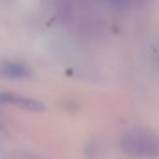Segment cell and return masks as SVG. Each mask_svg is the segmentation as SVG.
I'll return each mask as SVG.
<instances>
[{
	"mask_svg": "<svg viewBox=\"0 0 159 159\" xmlns=\"http://www.w3.org/2000/svg\"><path fill=\"white\" fill-rule=\"evenodd\" d=\"M0 73L7 77H27L30 75V70L17 62H5L0 65Z\"/></svg>",
	"mask_w": 159,
	"mask_h": 159,
	"instance_id": "obj_3",
	"label": "cell"
},
{
	"mask_svg": "<svg viewBox=\"0 0 159 159\" xmlns=\"http://www.w3.org/2000/svg\"><path fill=\"white\" fill-rule=\"evenodd\" d=\"M0 102L14 104V106H16L21 109L29 111V112H42L45 109L43 103L35 98H29V97H24V96L9 93V92L0 93Z\"/></svg>",
	"mask_w": 159,
	"mask_h": 159,
	"instance_id": "obj_2",
	"label": "cell"
},
{
	"mask_svg": "<svg viewBox=\"0 0 159 159\" xmlns=\"http://www.w3.org/2000/svg\"><path fill=\"white\" fill-rule=\"evenodd\" d=\"M111 1H120V0H111Z\"/></svg>",
	"mask_w": 159,
	"mask_h": 159,
	"instance_id": "obj_4",
	"label": "cell"
},
{
	"mask_svg": "<svg viewBox=\"0 0 159 159\" xmlns=\"http://www.w3.org/2000/svg\"><path fill=\"white\" fill-rule=\"evenodd\" d=\"M123 148L133 155H153L157 153L158 145L155 139L144 133H132L123 139Z\"/></svg>",
	"mask_w": 159,
	"mask_h": 159,
	"instance_id": "obj_1",
	"label": "cell"
}]
</instances>
